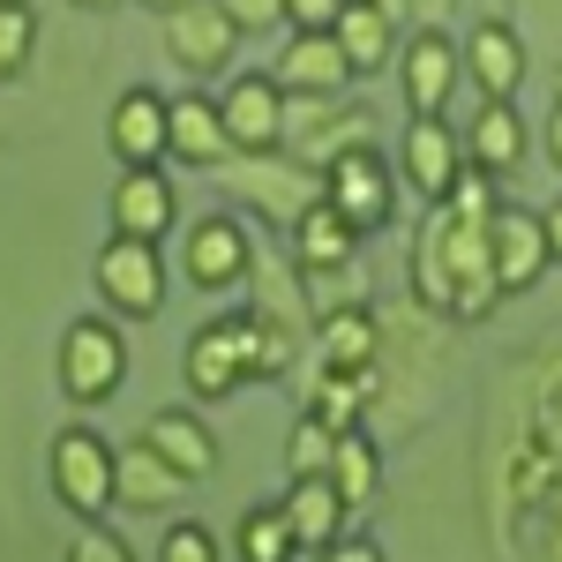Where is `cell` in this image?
<instances>
[{
    "label": "cell",
    "instance_id": "obj_1",
    "mask_svg": "<svg viewBox=\"0 0 562 562\" xmlns=\"http://www.w3.org/2000/svg\"><path fill=\"white\" fill-rule=\"evenodd\" d=\"M495 180L487 173H465L442 203H428L420 233H413V301L428 315H450V323H480L495 315L503 285H495V256H487V217H495Z\"/></svg>",
    "mask_w": 562,
    "mask_h": 562
},
{
    "label": "cell",
    "instance_id": "obj_2",
    "mask_svg": "<svg viewBox=\"0 0 562 562\" xmlns=\"http://www.w3.org/2000/svg\"><path fill=\"white\" fill-rule=\"evenodd\" d=\"M211 180L233 195V203H248V211H262V225H278V233H293V217L323 195V173L315 166H301L293 150H262V158H225V166H211Z\"/></svg>",
    "mask_w": 562,
    "mask_h": 562
},
{
    "label": "cell",
    "instance_id": "obj_3",
    "mask_svg": "<svg viewBox=\"0 0 562 562\" xmlns=\"http://www.w3.org/2000/svg\"><path fill=\"white\" fill-rule=\"evenodd\" d=\"M173 270L195 293H240L248 270H256V225L240 211H203L180 225V256Z\"/></svg>",
    "mask_w": 562,
    "mask_h": 562
},
{
    "label": "cell",
    "instance_id": "obj_4",
    "mask_svg": "<svg viewBox=\"0 0 562 562\" xmlns=\"http://www.w3.org/2000/svg\"><path fill=\"white\" fill-rule=\"evenodd\" d=\"M113 465H121V450L90 428V420H68V428L53 435V450H45L53 503H60V510H76L83 525H98L105 510H113Z\"/></svg>",
    "mask_w": 562,
    "mask_h": 562
},
{
    "label": "cell",
    "instance_id": "obj_5",
    "mask_svg": "<svg viewBox=\"0 0 562 562\" xmlns=\"http://www.w3.org/2000/svg\"><path fill=\"white\" fill-rule=\"evenodd\" d=\"M90 285H98V301L105 315H121V323H150L158 307H166V285H173V262L158 256V240H135V233H113L98 256H90Z\"/></svg>",
    "mask_w": 562,
    "mask_h": 562
},
{
    "label": "cell",
    "instance_id": "obj_6",
    "mask_svg": "<svg viewBox=\"0 0 562 562\" xmlns=\"http://www.w3.org/2000/svg\"><path fill=\"white\" fill-rule=\"evenodd\" d=\"M53 375L68 390V405H105V397H121L128 383V338H121V323L113 315H76L68 330H60V360H53Z\"/></svg>",
    "mask_w": 562,
    "mask_h": 562
},
{
    "label": "cell",
    "instance_id": "obj_7",
    "mask_svg": "<svg viewBox=\"0 0 562 562\" xmlns=\"http://www.w3.org/2000/svg\"><path fill=\"white\" fill-rule=\"evenodd\" d=\"M323 203L346 217L360 240L383 233L390 217H397V166L383 158V143H360L346 158H330V166H323Z\"/></svg>",
    "mask_w": 562,
    "mask_h": 562
},
{
    "label": "cell",
    "instance_id": "obj_8",
    "mask_svg": "<svg viewBox=\"0 0 562 562\" xmlns=\"http://www.w3.org/2000/svg\"><path fill=\"white\" fill-rule=\"evenodd\" d=\"M458 83H465V45L450 38L442 23H435V31H405V38H397V90H405L413 121L450 113Z\"/></svg>",
    "mask_w": 562,
    "mask_h": 562
},
{
    "label": "cell",
    "instance_id": "obj_9",
    "mask_svg": "<svg viewBox=\"0 0 562 562\" xmlns=\"http://www.w3.org/2000/svg\"><path fill=\"white\" fill-rule=\"evenodd\" d=\"M360 143H375V113L368 105H352V98H293V121H285V150L301 158V166H330V158H346Z\"/></svg>",
    "mask_w": 562,
    "mask_h": 562
},
{
    "label": "cell",
    "instance_id": "obj_10",
    "mask_svg": "<svg viewBox=\"0 0 562 562\" xmlns=\"http://www.w3.org/2000/svg\"><path fill=\"white\" fill-rule=\"evenodd\" d=\"M217 113H225V135H233V150H240V158L285 150L293 98L278 90V76H270V68H256V76H233V83L217 90Z\"/></svg>",
    "mask_w": 562,
    "mask_h": 562
},
{
    "label": "cell",
    "instance_id": "obj_11",
    "mask_svg": "<svg viewBox=\"0 0 562 562\" xmlns=\"http://www.w3.org/2000/svg\"><path fill=\"white\" fill-rule=\"evenodd\" d=\"M301 360L315 375H375L383 368V315H375V301L315 315V338H307Z\"/></svg>",
    "mask_w": 562,
    "mask_h": 562
},
{
    "label": "cell",
    "instance_id": "obj_12",
    "mask_svg": "<svg viewBox=\"0 0 562 562\" xmlns=\"http://www.w3.org/2000/svg\"><path fill=\"white\" fill-rule=\"evenodd\" d=\"M487 256H495L503 301L532 293V285L555 270V256H548V225H540V211H525V203H495V217H487Z\"/></svg>",
    "mask_w": 562,
    "mask_h": 562
},
{
    "label": "cell",
    "instance_id": "obj_13",
    "mask_svg": "<svg viewBox=\"0 0 562 562\" xmlns=\"http://www.w3.org/2000/svg\"><path fill=\"white\" fill-rule=\"evenodd\" d=\"M465 173H473V166H465V135L450 128L442 113H435V121H405V135H397V180H405L420 203H442Z\"/></svg>",
    "mask_w": 562,
    "mask_h": 562
},
{
    "label": "cell",
    "instance_id": "obj_14",
    "mask_svg": "<svg viewBox=\"0 0 562 562\" xmlns=\"http://www.w3.org/2000/svg\"><path fill=\"white\" fill-rule=\"evenodd\" d=\"M233 53H240V31H233V15L217 0H188V8L166 15V60H173L180 76L211 83V76L233 68Z\"/></svg>",
    "mask_w": 562,
    "mask_h": 562
},
{
    "label": "cell",
    "instance_id": "obj_15",
    "mask_svg": "<svg viewBox=\"0 0 562 562\" xmlns=\"http://www.w3.org/2000/svg\"><path fill=\"white\" fill-rule=\"evenodd\" d=\"M105 143L121 166H166L173 158V98L150 83H128L105 113Z\"/></svg>",
    "mask_w": 562,
    "mask_h": 562
},
{
    "label": "cell",
    "instance_id": "obj_16",
    "mask_svg": "<svg viewBox=\"0 0 562 562\" xmlns=\"http://www.w3.org/2000/svg\"><path fill=\"white\" fill-rule=\"evenodd\" d=\"M195 495V480L180 473L173 458H158L143 435L121 442V465H113V510H135V518H166Z\"/></svg>",
    "mask_w": 562,
    "mask_h": 562
},
{
    "label": "cell",
    "instance_id": "obj_17",
    "mask_svg": "<svg viewBox=\"0 0 562 562\" xmlns=\"http://www.w3.org/2000/svg\"><path fill=\"white\" fill-rule=\"evenodd\" d=\"M270 76H278V90H285V98H346V83H360L330 31H293V38H285V53L270 60Z\"/></svg>",
    "mask_w": 562,
    "mask_h": 562
},
{
    "label": "cell",
    "instance_id": "obj_18",
    "mask_svg": "<svg viewBox=\"0 0 562 562\" xmlns=\"http://www.w3.org/2000/svg\"><path fill=\"white\" fill-rule=\"evenodd\" d=\"M113 233H135V240H173L180 233V195L166 166H121L113 180Z\"/></svg>",
    "mask_w": 562,
    "mask_h": 562
},
{
    "label": "cell",
    "instance_id": "obj_19",
    "mask_svg": "<svg viewBox=\"0 0 562 562\" xmlns=\"http://www.w3.org/2000/svg\"><path fill=\"white\" fill-rule=\"evenodd\" d=\"M525 150H532V135H525L518 98H480V113L465 121V166L487 180H510L525 166Z\"/></svg>",
    "mask_w": 562,
    "mask_h": 562
},
{
    "label": "cell",
    "instance_id": "obj_20",
    "mask_svg": "<svg viewBox=\"0 0 562 562\" xmlns=\"http://www.w3.org/2000/svg\"><path fill=\"white\" fill-rule=\"evenodd\" d=\"M278 510H285V525H293V540H301L307 555L330 548L338 532H352V503L338 495V480H330V473H285Z\"/></svg>",
    "mask_w": 562,
    "mask_h": 562
},
{
    "label": "cell",
    "instance_id": "obj_21",
    "mask_svg": "<svg viewBox=\"0 0 562 562\" xmlns=\"http://www.w3.org/2000/svg\"><path fill=\"white\" fill-rule=\"evenodd\" d=\"M458 45H465V83H473L480 98H518L525 90V68H532V60H525V38L503 23V15L473 23Z\"/></svg>",
    "mask_w": 562,
    "mask_h": 562
},
{
    "label": "cell",
    "instance_id": "obj_22",
    "mask_svg": "<svg viewBox=\"0 0 562 562\" xmlns=\"http://www.w3.org/2000/svg\"><path fill=\"white\" fill-rule=\"evenodd\" d=\"M180 383H188L195 405H217V397L248 390V368H240V346H233V323H225V315L203 323V330L180 346Z\"/></svg>",
    "mask_w": 562,
    "mask_h": 562
},
{
    "label": "cell",
    "instance_id": "obj_23",
    "mask_svg": "<svg viewBox=\"0 0 562 562\" xmlns=\"http://www.w3.org/2000/svg\"><path fill=\"white\" fill-rule=\"evenodd\" d=\"M173 158H180V166H195V173H211V166H225V158H233L225 113H217V98L203 83L173 98Z\"/></svg>",
    "mask_w": 562,
    "mask_h": 562
},
{
    "label": "cell",
    "instance_id": "obj_24",
    "mask_svg": "<svg viewBox=\"0 0 562 562\" xmlns=\"http://www.w3.org/2000/svg\"><path fill=\"white\" fill-rule=\"evenodd\" d=\"M143 442H150L158 458H173V465L195 480V487L217 473V435H211V420H203V413H188V405L150 413V420H143Z\"/></svg>",
    "mask_w": 562,
    "mask_h": 562
},
{
    "label": "cell",
    "instance_id": "obj_25",
    "mask_svg": "<svg viewBox=\"0 0 562 562\" xmlns=\"http://www.w3.org/2000/svg\"><path fill=\"white\" fill-rule=\"evenodd\" d=\"M330 38H338V53L352 60V76H383V60L397 68V23H390L375 0H346L338 8V23H330Z\"/></svg>",
    "mask_w": 562,
    "mask_h": 562
},
{
    "label": "cell",
    "instance_id": "obj_26",
    "mask_svg": "<svg viewBox=\"0 0 562 562\" xmlns=\"http://www.w3.org/2000/svg\"><path fill=\"white\" fill-rule=\"evenodd\" d=\"M285 256L301 262V270H330V262H352V256H360V233H352L346 217L315 195V203L293 217V233H285Z\"/></svg>",
    "mask_w": 562,
    "mask_h": 562
},
{
    "label": "cell",
    "instance_id": "obj_27",
    "mask_svg": "<svg viewBox=\"0 0 562 562\" xmlns=\"http://www.w3.org/2000/svg\"><path fill=\"white\" fill-rule=\"evenodd\" d=\"M330 480H338V495H346L352 510L383 495V435L368 428V420H360V428H338V450H330Z\"/></svg>",
    "mask_w": 562,
    "mask_h": 562
},
{
    "label": "cell",
    "instance_id": "obj_28",
    "mask_svg": "<svg viewBox=\"0 0 562 562\" xmlns=\"http://www.w3.org/2000/svg\"><path fill=\"white\" fill-rule=\"evenodd\" d=\"M307 548L293 540V525L278 503H248L240 525H233V562H301Z\"/></svg>",
    "mask_w": 562,
    "mask_h": 562
},
{
    "label": "cell",
    "instance_id": "obj_29",
    "mask_svg": "<svg viewBox=\"0 0 562 562\" xmlns=\"http://www.w3.org/2000/svg\"><path fill=\"white\" fill-rule=\"evenodd\" d=\"M301 285H307V307H315V315L375 301V293H368V262H360V256H352V262H330V270H301Z\"/></svg>",
    "mask_w": 562,
    "mask_h": 562
},
{
    "label": "cell",
    "instance_id": "obj_30",
    "mask_svg": "<svg viewBox=\"0 0 562 562\" xmlns=\"http://www.w3.org/2000/svg\"><path fill=\"white\" fill-rule=\"evenodd\" d=\"M31 45H38V0H0V83L31 68Z\"/></svg>",
    "mask_w": 562,
    "mask_h": 562
},
{
    "label": "cell",
    "instance_id": "obj_31",
    "mask_svg": "<svg viewBox=\"0 0 562 562\" xmlns=\"http://www.w3.org/2000/svg\"><path fill=\"white\" fill-rule=\"evenodd\" d=\"M330 450H338V428L323 413H301L285 435V473H330Z\"/></svg>",
    "mask_w": 562,
    "mask_h": 562
},
{
    "label": "cell",
    "instance_id": "obj_32",
    "mask_svg": "<svg viewBox=\"0 0 562 562\" xmlns=\"http://www.w3.org/2000/svg\"><path fill=\"white\" fill-rule=\"evenodd\" d=\"M150 562H225V540H217L211 525H195V518H173L166 532H158V555Z\"/></svg>",
    "mask_w": 562,
    "mask_h": 562
},
{
    "label": "cell",
    "instance_id": "obj_33",
    "mask_svg": "<svg viewBox=\"0 0 562 562\" xmlns=\"http://www.w3.org/2000/svg\"><path fill=\"white\" fill-rule=\"evenodd\" d=\"M60 562H135V548L121 540V532H105V525H83L76 540H68V555Z\"/></svg>",
    "mask_w": 562,
    "mask_h": 562
},
{
    "label": "cell",
    "instance_id": "obj_34",
    "mask_svg": "<svg viewBox=\"0 0 562 562\" xmlns=\"http://www.w3.org/2000/svg\"><path fill=\"white\" fill-rule=\"evenodd\" d=\"M225 15H233V31L248 38V31H278L285 23V0H217Z\"/></svg>",
    "mask_w": 562,
    "mask_h": 562
},
{
    "label": "cell",
    "instance_id": "obj_35",
    "mask_svg": "<svg viewBox=\"0 0 562 562\" xmlns=\"http://www.w3.org/2000/svg\"><path fill=\"white\" fill-rule=\"evenodd\" d=\"M307 562H390V555H383V540H375V532H338L330 548H315Z\"/></svg>",
    "mask_w": 562,
    "mask_h": 562
},
{
    "label": "cell",
    "instance_id": "obj_36",
    "mask_svg": "<svg viewBox=\"0 0 562 562\" xmlns=\"http://www.w3.org/2000/svg\"><path fill=\"white\" fill-rule=\"evenodd\" d=\"M346 0H285V31H330Z\"/></svg>",
    "mask_w": 562,
    "mask_h": 562
},
{
    "label": "cell",
    "instance_id": "obj_37",
    "mask_svg": "<svg viewBox=\"0 0 562 562\" xmlns=\"http://www.w3.org/2000/svg\"><path fill=\"white\" fill-rule=\"evenodd\" d=\"M540 150H548V166L562 173V98L548 105V121H540Z\"/></svg>",
    "mask_w": 562,
    "mask_h": 562
},
{
    "label": "cell",
    "instance_id": "obj_38",
    "mask_svg": "<svg viewBox=\"0 0 562 562\" xmlns=\"http://www.w3.org/2000/svg\"><path fill=\"white\" fill-rule=\"evenodd\" d=\"M540 225H548V256L562 262V195H555V203H540Z\"/></svg>",
    "mask_w": 562,
    "mask_h": 562
},
{
    "label": "cell",
    "instance_id": "obj_39",
    "mask_svg": "<svg viewBox=\"0 0 562 562\" xmlns=\"http://www.w3.org/2000/svg\"><path fill=\"white\" fill-rule=\"evenodd\" d=\"M143 8H150V15H173V8H188V0H143Z\"/></svg>",
    "mask_w": 562,
    "mask_h": 562
},
{
    "label": "cell",
    "instance_id": "obj_40",
    "mask_svg": "<svg viewBox=\"0 0 562 562\" xmlns=\"http://www.w3.org/2000/svg\"><path fill=\"white\" fill-rule=\"evenodd\" d=\"M76 8H121V0H76Z\"/></svg>",
    "mask_w": 562,
    "mask_h": 562
},
{
    "label": "cell",
    "instance_id": "obj_41",
    "mask_svg": "<svg viewBox=\"0 0 562 562\" xmlns=\"http://www.w3.org/2000/svg\"><path fill=\"white\" fill-rule=\"evenodd\" d=\"M555 98H562V60H555Z\"/></svg>",
    "mask_w": 562,
    "mask_h": 562
}]
</instances>
